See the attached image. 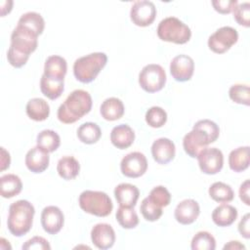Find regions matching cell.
<instances>
[{"label": "cell", "instance_id": "41", "mask_svg": "<svg viewBox=\"0 0 250 250\" xmlns=\"http://www.w3.org/2000/svg\"><path fill=\"white\" fill-rule=\"evenodd\" d=\"M21 248L23 250H50L51 249V246L49 244V242L47 241V239H45L44 237L42 236H33L32 238L26 240Z\"/></svg>", "mask_w": 250, "mask_h": 250}, {"label": "cell", "instance_id": "14", "mask_svg": "<svg viewBox=\"0 0 250 250\" xmlns=\"http://www.w3.org/2000/svg\"><path fill=\"white\" fill-rule=\"evenodd\" d=\"M64 216L62 211L57 206H47L41 213V225L43 229L49 234H57L63 227Z\"/></svg>", "mask_w": 250, "mask_h": 250}, {"label": "cell", "instance_id": "4", "mask_svg": "<svg viewBox=\"0 0 250 250\" xmlns=\"http://www.w3.org/2000/svg\"><path fill=\"white\" fill-rule=\"evenodd\" d=\"M78 202L84 212L97 217H106L113 209L110 197L105 192L99 190L82 191Z\"/></svg>", "mask_w": 250, "mask_h": 250}, {"label": "cell", "instance_id": "2", "mask_svg": "<svg viewBox=\"0 0 250 250\" xmlns=\"http://www.w3.org/2000/svg\"><path fill=\"white\" fill-rule=\"evenodd\" d=\"M34 206L27 200L20 199L13 202L9 207L7 227L9 231L17 237L23 236L32 228Z\"/></svg>", "mask_w": 250, "mask_h": 250}, {"label": "cell", "instance_id": "16", "mask_svg": "<svg viewBox=\"0 0 250 250\" xmlns=\"http://www.w3.org/2000/svg\"><path fill=\"white\" fill-rule=\"evenodd\" d=\"M151 154L158 164H168L175 157V144L168 138H159L151 146Z\"/></svg>", "mask_w": 250, "mask_h": 250}, {"label": "cell", "instance_id": "9", "mask_svg": "<svg viewBox=\"0 0 250 250\" xmlns=\"http://www.w3.org/2000/svg\"><path fill=\"white\" fill-rule=\"evenodd\" d=\"M156 17L155 5L148 0L136 1L130 10V19L135 25L146 27L150 25Z\"/></svg>", "mask_w": 250, "mask_h": 250}, {"label": "cell", "instance_id": "26", "mask_svg": "<svg viewBox=\"0 0 250 250\" xmlns=\"http://www.w3.org/2000/svg\"><path fill=\"white\" fill-rule=\"evenodd\" d=\"M249 150L250 147L239 146L230 151L229 155V166L234 172H242L249 167Z\"/></svg>", "mask_w": 250, "mask_h": 250}, {"label": "cell", "instance_id": "12", "mask_svg": "<svg viewBox=\"0 0 250 250\" xmlns=\"http://www.w3.org/2000/svg\"><path fill=\"white\" fill-rule=\"evenodd\" d=\"M194 71V62L191 57L181 54L170 62V73L178 82H186L191 79Z\"/></svg>", "mask_w": 250, "mask_h": 250}, {"label": "cell", "instance_id": "3", "mask_svg": "<svg viewBox=\"0 0 250 250\" xmlns=\"http://www.w3.org/2000/svg\"><path fill=\"white\" fill-rule=\"evenodd\" d=\"M107 56L102 52L91 53L78 58L73 63V74L81 83H90L96 79L100 71L105 66Z\"/></svg>", "mask_w": 250, "mask_h": 250}, {"label": "cell", "instance_id": "42", "mask_svg": "<svg viewBox=\"0 0 250 250\" xmlns=\"http://www.w3.org/2000/svg\"><path fill=\"white\" fill-rule=\"evenodd\" d=\"M215 11L226 15L232 12L234 7L238 4L236 0H214L211 2Z\"/></svg>", "mask_w": 250, "mask_h": 250}, {"label": "cell", "instance_id": "27", "mask_svg": "<svg viewBox=\"0 0 250 250\" xmlns=\"http://www.w3.org/2000/svg\"><path fill=\"white\" fill-rule=\"evenodd\" d=\"M57 171L61 178L65 181H70L78 176L80 164L73 156H63L58 161Z\"/></svg>", "mask_w": 250, "mask_h": 250}, {"label": "cell", "instance_id": "40", "mask_svg": "<svg viewBox=\"0 0 250 250\" xmlns=\"http://www.w3.org/2000/svg\"><path fill=\"white\" fill-rule=\"evenodd\" d=\"M235 21L245 27L250 26V4L248 2L237 4L232 10Z\"/></svg>", "mask_w": 250, "mask_h": 250}, {"label": "cell", "instance_id": "5", "mask_svg": "<svg viewBox=\"0 0 250 250\" xmlns=\"http://www.w3.org/2000/svg\"><path fill=\"white\" fill-rule=\"evenodd\" d=\"M157 36L162 41L185 44L191 37L190 28L176 17L163 19L157 26Z\"/></svg>", "mask_w": 250, "mask_h": 250}, {"label": "cell", "instance_id": "17", "mask_svg": "<svg viewBox=\"0 0 250 250\" xmlns=\"http://www.w3.org/2000/svg\"><path fill=\"white\" fill-rule=\"evenodd\" d=\"M200 213V207L194 199H185L175 208L174 217L182 225H190L196 221Z\"/></svg>", "mask_w": 250, "mask_h": 250}, {"label": "cell", "instance_id": "33", "mask_svg": "<svg viewBox=\"0 0 250 250\" xmlns=\"http://www.w3.org/2000/svg\"><path fill=\"white\" fill-rule=\"evenodd\" d=\"M18 24L26 26L33 31H35L38 35L42 34L45 28V21L42 16L36 12H27L21 16Z\"/></svg>", "mask_w": 250, "mask_h": 250}, {"label": "cell", "instance_id": "11", "mask_svg": "<svg viewBox=\"0 0 250 250\" xmlns=\"http://www.w3.org/2000/svg\"><path fill=\"white\" fill-rule=\"evenodd\" d=\"M147 169V160L144 153L133 151L126 154L120 163V170L125 177L139 178Z\"/></svg>", "mask_w": 250, "mask_h": 250}, {"label": "cell", "instance_id": "38", "mask_svg": "<svg viewBox=\"0 0 250 250\" xmlns=\"http://www.w3.org/2000/svg\"><path fill=\"white\" fill-rule=\"evenodd\" d=\"M147 198L153 202L155 205L163 208L166 207L170 204L171 202V193L169 192V190L163 187V186H157L155 188H153Z\"/></svg>", "mask_w": 250, "mask_h": 250}, {"label": "cell", "instance_id": "35", "mask_svg": "<svg viewBox=\"0 0 250 250\" xmlns=\"http://www.w3.org/2000/svg\"><path fill=\"white\" fill-rule=\"evenodd\" d=\"M146 122L152 128H160L167 121V113L160 106H151L146 113Z\"/></svg>", "mask_w": 250, "mask_h": 250}, {"label": "cell", "instance_id": "20", "mask_svg": "<svg viewBox=\"0 0 250 250\" xmlns=\"http://www.w3.org/2000/svg\"><path fill=\"white\" fill-rule=\"evenodd\" d=\"M135 140V133L133 129L127 124H120L112 128L110 133L111 144L119 148L125 149L131 146Z\"/></svg>", "mask_w": 250, "mask_h": 250}, {"label": "cell", "instance_id": "15", "mask_svg": "<svg viewBox=\"0 0 250 250\" xmlns=\"http://www.w3.org/2000/svg\"><path fill=\"white\" fill-rule=\"evenodd\" d=\"M91 240L93 244L99 249H109L115 242L114 229L108 224H97L91 230Z\"/></svg>", "mask_w": 250, "mask_h": 250}, {"label": "cell", "instance_id": "44", "mask_svg": "<svg viewBox=\"0 0 250 250\" xmlns=\"http://www.w3.org/2000/svg\"><path fill=\"white\" fill-rule=\"evenodd\" d=\"M249 180H246L244 181L241 185H240V188H239V197L241 199V201L249 206L250 205V200H249Z\"/></svg>", "mask_w": 250, "mask_h": 250}, {"label": "cell", "instance_id": "29", "mask_svg": "<svg viewBox=\"0 0 250 250\" xmlns=\"http://www.w3.org/2000/svg\"><path fill=\"white\" fill-rule=\"evenodd\" d=\"M102 137V131L98 124L94 122H85L77 129V138L86 145L96 144Z\"/></svg>", "mask_w": 250, "mask_h": 250}, {"label": "cell", "instance_id": "21", "mask_svg": "<svg viewBox=\"0 0 250 250\" xmlns=\"http://www.w3.org/2000/svg\"><path fill=\"white\" fill-rule=\"evenodd\" d=\"M67 71V63L64 58L61 56H50L45 61L44 75L50 78L64 80Z\"/></svg>", "mask_w": 250, "mask_h": 250}, {"label": "cell", "instance_id": "43", "mask_svg": "<svg viewBox=\"0 0 250 250\" xmlns=\"http://www.w3.org/2000/svg\"><path fill=\"white\" fill-rule=\"evenodd\" d=\"M249 219L250 214L246 213L240 220L238 224V231L242 237L249 239L250 238V229H249Z\"/></svg>", "mask_w": 250, "mask_h": 250}, {"label": "cell", "instance_id": "18", "mask_svg": "<svg viewBox=\"0 0 250 250\" xmlns=\"http://www.w3.org/2000/svg\"><path fill=\"white\" fill-rule=\"evenodd\" d=\"M24 162L30 172L39 174L48 168L50 156L47 151L36 146L27 151Z\"/></svg>", "mask_w": 250, "mask_h": 250}, {"label": "cell", "instance_id": "1", "mask_svg": "<svg viewBox=\"0 0 250 250\" xmlns=\"http://www.w3.org/2000/svg\"><path fill=\"white\" fill-rule=\"evenodd\" d=\"M92 104V97L87 91L74 90L58 108V119L64 124L74 123L90 112Z\"/></svg>", "mask_w": 250, "mask_h": 250}, {"label": "cell", "instance_id": "31", "mask_svg": "<svg viewBox=\"0 0 250 250\" xmlns=\"http://www.w3.org/2000/svg\"><path fill=\"white\" fill-rule=\"evenodd\" d=\"M210 197L219 203L230 202L234 197V192L229 185L223 182H216L212 184L208 189Z\"/></svg>", "mask_w": 250, "mask_h": 250}, {"label": "cell", "instance_id": "19", "mask_svg": "<svg viewBox=\"0 0 250 250\" xmlns=\"http://www.w3.org/2000/svg\"><path fill=\"white\" fill-rule=\"evenodd\" d=\"M114 196L119 206L135 207L140 196V190L132 184L122 183L115 187Z\"/></svg>", "mask_w": 250, "mask_h": 250}, {"label": "cell", "instance_id": "34", "mask_svg": "<svg viewBox=\"0 0 250 250\" xmlns=\"http://www.w3.org/2000/svg\"><path fill=\"white\" fill-rule=\"evenodd\" d=\"M190 248L192 250H214L216 240L208 231H198L191 239Z\"/></svg>", "mask_w": 250, "mask_h": 250}, {"label": "cell", "instance_id": "25", "mask_svg": "<svg viewBox=\"0 0 250 250\" xmlns=\"http://www.w3.org/2000/svg\"><path fill=\"white\" fill-rule=\"evenodd\" d=\"M22 188V183L19 176L6 174L0 178V193L4 198H12L18 195Z\"/></svg>", "mask_w": 250, "mask_h": 250}, {"label": "cell", "instance_id": "10", "mask_svg": "<svg viewBox=\"0 0 250 250\" xmlns=\"http://www.w3.org/2000/svg\"><path fill=\"white\" fill-rule=\"evenodd\" d=\"M200 170L207 175L219 173L224 165L223 152L217 147H206L197 155Z\"/></svg>", "mask_w": 250, "mask_h": 250}, {"label": "cell", "instance_id": "37", "mask_svg": "<svg viewBox=\"0 0 250 250\" xmlns=\"http://www.w3.org/2000/svg\"><path fill=\"white\" fill-rule=\"evenodd\" d=\"M140 211L143 215V217L148 221V222H155L162 216V208L155 205L153 202H151L147 197L144 198L141 206Z\"/></svg>", "mask_w": 250, "mask_h": 250}, {"label": "cell", "instance_id": "23", "mask_svg": "<svg viewBox=\"0 0 250 250\" xmlns=\"http://www.w3.org/2000/svg\"><path fill=\"white\" fill-rule=\"evenodd\" d=\"M237 218V210L229 204L223 203L212 212V220L215 225L225 228L232 225Z\"/></svg>", "mask_w": 250, "mask_h": 250}, {"label": "cell", "instance_id": "39", "mask_svg": "<svg viewBox=\"0 0 250 250\" xmlns=\"http://www.w3.org/2000/svg\"><path fill=\"white\" fill-rule=\"evenodd\" d=\"M194 129H198L202 132H204L211 143H214L217 141V139L219 138L220 135V128L219 126L212 120L210 119H202V120H198L193 127Z\"/></svg>", "mask_w": 250, "mask_h": 250}, {"label": "cell", "instance_id": "8", "mask_svg": "<svg viewBox=\"0 0 250 250\" xmlns=\"http://www.w3.org/2000/svg\"><path fill=\"white\" fill-rule=\"evenodd\" d=\"M238 40V33L231 26H223L217 29L208 38L209 49L216 54H224Z\"/></svg>", "mask_w": 250, "mask_h": 250}, {"label": "cell", "instance_id": "7", "mask_svg": "<svg viewBox=\"0 0 250 250\" xmlns=\"http://www.w3.org/2000/svg\"><path fill=\"white\" fill-rule=\"evenodd\" d=\"M164 68L156 63L145 65L139 73V84L147 93H155L163 89L166 83Z\"/></svg>", "mask_w": 250, "mask_h": 250}, {"label": "cell", "instance_id": "28", "mask_svg": "<svg viewBox=\"0 0 250 250\" xmlns=\"http://www.w3.org/2000/svg\"><path fill=\"white\" fill-rule=\"evenodd\" d=\"M40 90L48 99L57 100L64 90V80L50 78L43 74L40 79Z\"/></svg>", "mask_w": 250, "mask_h": 250}, {"label": "cell", "instance_id": "45", "mask_svg": "<svg viewBox=\"0 0 250 250\" xmlns=\"http://www.w3.org/2000/svg\"><path fill=\"white\" fill-rule=\"evenodd\" d=\"M10 163H11L10 153L4 147H1V171H4L7 168H9Z\"/></svg>", "mask_w": 250, "mask_h": 250}, {"label": "cell", "instance_id": "13", "mask_svg": "<svg viewBox=\"0 0 250 250\" xmlns=\"http://www.w3.org/2000/svg\"><path fill=\"white\" fill-rule=\"evenodd\" d=\"M209 144H211V142L208 136L204 132L194 128H192V130L188 132L183 140L184 150L192 158L197 157L199 152L206 148Z\"/></svg>", "mask_w": 250, "mask_h": 250}, {"label": "cell", "instance_id": "24", "mask_svg": "<svg viewBox=\"0 0 250 250\" xmlns=\"http://www.w3.org/2000/svg\"><path fill=\"white\" fill-rule=\"evenodd\" d=\"M27 116L34 121H44L49 117L50 105L41 98L30 99L25 106Z\"/></svg>", "mask_w": 250, "mask_h": 250}, {"label": "cell", "instance_id": "30", "mask_svg": "<svg viewBox=\"0 0 250 250\" xmlns=\"http://www.w3.org/2000/svg\"><path fill=\"white\" fill-rule=\"evenodd\" d=\"M37 146L41 147L48 153L57 150L61 145V138L53 130H43L36 137Z\"/></svg>", "mask_w": 250, "mask_h": 250}, {"label": "cell", "instance_id": "36", "mask_svg": "<svg viewBox=\"0 0 250 250\" xmlns=\"http://www.w3.org/2000/svg\"><path fill=\"white\" fill-rule=\"evenodd\" d=\"M229 96L230 100L236 104L249 105L250 94L249 86L245 84H234L229 90Z\"/></svg>", "mask_w": 250, "mask_h": 250}, {"label": "cell", "instance_id": "32", "mask_svg": "<svg viewBox=\"0 0 250 250\" xmlns=\"http://www.w3.org/2000/svg\"><path fill=\"white\" fill-rule=\"evenodd\" d=\"M116 221L118 224L126 229H134L139 224V217L134 207H123L119 206L115 214Z\"/></svg>", "mask_w": 250, "mask_h": 250}, {"label": "cell", "instance_id": "6", "mask_svg": "<svg viewBox=\"0 0 250 250\" xmlns=\"http://www.w3.org/2000/svg\"><path fill=\"white\" fill-rule=\"evenodd\" d=\"M38 36L39 35L32 29L17 24L11 34L10 49L29 58L30 54L37 48Z\"/></svg>", "mask_w": 250, "mask_h": 250}, {"label": "cell", "instance_id": "22", "mask_svg": "<svg viewBox=\"0 0 250 250\" xmlns=\"http://www.w3.org/2000/svg\"><path fill=\"white\" fill-rule=\"evenodd\" d=\"M124 104L121 100L111 97L105 99L100 107L102 117L107 121H115L120 119L124 114Z\"/></svg>", "mask_w": 250, "mask_h": 250}, {"label": "cell", "instance_id": "46", "mask_svg": "<svg viewBox=\"0 0 250 250\" xmlns=\"http://www.w3.org/2000/svg\"><path fill=\"white\" fill-rule=\"evenodd\" d=\"M224 250L226 249H230V250H238V249H243L245 250V246L243 244H241L239 241L237 240H231L229 241V243H227L224 247H223Z\"/></svg>", "mask_w": 250, "mask_h": 250}]
</instances>
